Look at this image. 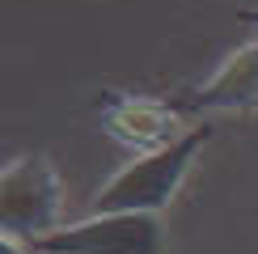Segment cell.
Listing matches in <instances>:
<instances>
[{
	"instance_id": "obj_4",
	"label": "cell",
	"mask_w": 258,
	"mask_h": 254,
	"mask_svg": "<svg viewBox=\"0 0 258 254\" xmlns=\"http://www.w3.org/2000/svg\"><path fill=\"white\" fill-rule=\"evenodd\" d=\"M102 127L110 140L132 153H153L182 140L190 132L186 110L169 98H144V93H110L102 102Z\"/></svg>"
},
{
	"instance_id": "obj_5",
	"label": "cell",
	"mask_w": 258,
	"mask_h": 254,
	"mask_svg": "<svg viewBox=\"0 0 258 254\" xmlns=\"http://www.w3.org/2000/svg\"><path fill=\"white\" fill-rule=\"evenodd\" d=\"M186 114H241L258 106V38L237 47L229 59L212 72L208 85L178 102Z\"/></svg>"
},
{
	"instance_id": "obj_3",
	"label": "cell",
	"mask_w": 258,
	"mask_h": 254,
	"mask_svg": "<svg viewBox=\"0 0 258 254\" xmlns=\"http://www.w3.org/2000/svg\"><path fill=\"white\" fill-rule=\"evenodd\" d=\"M34 254H165V225L157 212H89L30 241Z\"/></svg>"
},
{
	"instance_id": "obj_6",
	"label": "cell",
	"mask_w": 258,
	"mask_h": 254,
	"mask_svg": "<svg viewBox=\"0 0 258 254\" xmlns=\"http://www.w3.org/2000/svg\"><path fill=\"white\" fill-rule=\"evenodd\" d=\"M0 254H34V250L21 246V241H13V237H0Z\"/></svg>"
},
{
	"instance_id": "obj_7",
	"label": "cell",
	"mask_w": 258,
	"mask_h": 254,
	"mask_svg": "<svg viewBox=\"0 0 258 254\" xmlns=\"http://www.w3.org/2000/svg\"><path fill=\"white\" fill-rule=\"evenodd\" d=\"M241 21H250V26H258V9H245V13H241Z\"/></svg>"
},
{
	"instance_id": "obj_1",
	"label": "cell",
	"mask_w": 258,
	"mask_h": 254,
	"mask_svg": "<svg viewBox=\"0 0 258 254\" xmlns=\"http://www.w3.org/2000/svg\"><path fill=\"white\" fill-rule=\"evenodd\" d=\"M208 140H212V127L195 123L182 140L153 148V153H136L119 174L102 182V190L93 195V212H157L161 216V208L174 204V195L182 190Z\"/></svg>"
},
{
	"instance_id": "obj_2",
	"label": "cell",
	"mask_w": 258,
	"mask_h": 254,
	"mask_svg": "<svg viewBox=\"0 0 258 254\" xmlns=\"http://www.w3.org/2000/svg\"><path fill=\"white\" fill-rule=\"evenodd\" d=\"M63 225V182L42 153H21L0 174V237L21 246Z\"/></svg>"
}]
</instances>
